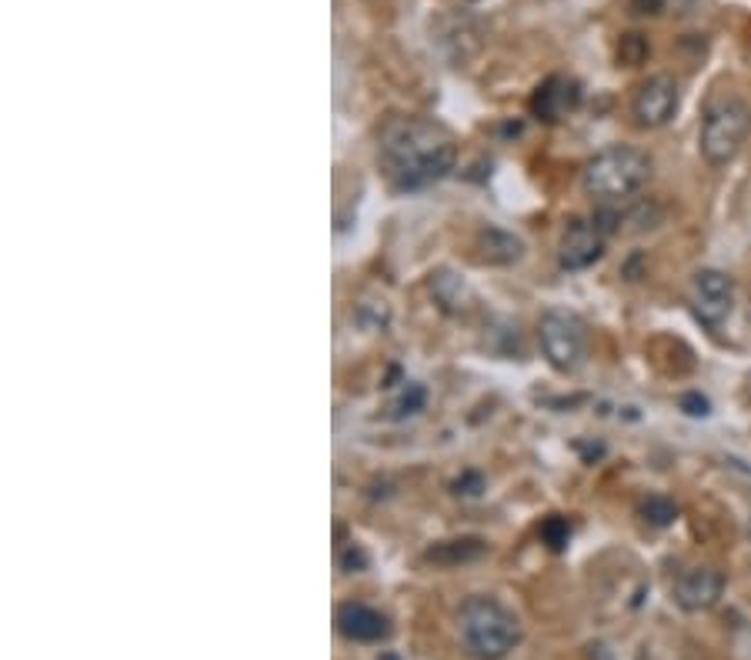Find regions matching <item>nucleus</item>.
<instances>
[{"instance_id": "dca6fc26", "label": "nucleus", "mask_w": 751, "mask_h": 660, "mask_svg": "<svg viewBox=\"0 0 751 660\" xmlns=\"http://www.w3.org/2000/svg\"><path fill=\"white\" fill-rule=\"evenodd\" d=\"M541 537L551 550H565L568 537H571V524L565 517H548L545 527H541Z\"/></svg>"}, {"instance_id": "f03ea898", "label": "nucleus", "mask_w": 751, "mask_h": 660, "mask_svg": "<svg viewBox=\"0 0 751 660\" xmlns=\"http://www.w3.org/2000/svg\"><path fill=\"white\" fill-rule=\"evenodd\" d=\"M458 633L475 660H505L521 643V620L501 600L475 593L458 610Z\"/></svg>"}, {"instance_id": "f3484780", "label": "nucleus", "mask_w": 751, "mask_h": 660, "mask_svg": "<svg viewBox=\"0 0 751 660\" xmlns=\"http://www.w3.org/2000/svg\"><path fill=\"white\" fill-rule=\"evenodd\" d=\"M628 8H631V14H638V18H654V14H661L664 0H628Z\"/></svg>"}, {"instance_id": "aec40b11", "label": "nucleus", "mask_w": 751, "mask_h": 660, "mask_svg": "<svg viewBox=\"0 0 751 660\" xmlns=\"http://www.w3.org/2000/svg\"><path fill=\"white\" fill-rule=\"evenodd\" d=\"M388 660H392V657H388Z\"/></svg>"}, {"instance_id": "2eb2a0df", "label": "nucleus", "mask_w": 751, "mask_h": 660, "mask_svg": "<svg viewBox=\"0 0 751 660\" xmlns=\"http://www.w3.org/2000/svg\"><path fill=\"white\" fill-rule=\"evenodd\" d=\"M641 514H645V520H648V524L664 527V524H671V520H674L678 507H674L668 497H648V500L641 504Z\"/></svg>"}, {"instance_id": "1a4fd4ad", "label": "nucleus", "mask_w": 751, "mask_h": 660, "mask_svg": "<svg viewBox=\"0 0 751 660\" xmlns=\"http://www.w3.org/2000/svg\"><path fill=\"white\" fill-rule=\"evenodd\" d=\"M721 593H724V573L718 567H688L678 573L671 587L674 603L688 613L711 610L721 600Z\"/></svg>"}, {"instance_id": "6e6552de", "label": "nucleus", "mask_w": 751, "mask_h": 660, "mask_svg": "<svg viewBox=\"0 0 751 660\" xmlns=\"http://www.w3.org/2000/svg\"><path fill=\"white\" fill-rule=\"evenodd\" d=\"M605 241H608V234L598 227L595 217L591 221L575 217V221H568V227L558 241V264L565 271H588L591 264L601 261Z\"/></svg>"}, {"instance_id": "0eeeda50", "label": "nucleus", "mask_w": 751, "mask_h": 660, "mask_svg": "<svg viewBox=\"0 0 751 660\" xmlns=\"http://www.w3.org/2000/svg\"><path fill=\"white\" fill-rule=\"evenodd\" d=\"M691 307L701 324L718 327L734 307V281L724 271L704 267L691 277Z\"/></svg>"}, {"instance_id": "f257e3e1", "label": "nucleus", "mask_w": 751, "mask_h": 660, "mask_svg": "<svg viewBox=\"0 0 751 660\" xmlns=\"http://www.w3.org/2000/svg\"><path fill=\"white\" fill-rule=\"evenodd\" d=\"M382 171L398 191H422L455 171V138L425 118H388L378 134Z\"/></svg>"}, {"instance_id": "9b49d317", "label": "nucleus", "mask_w": 751, "mask_h": 660, "mask_svg": "<svg viewBox=\"0 0 751 660\" xmlns=\"http://www.w3.org/2000/svg\"><path fill=\"white\" fill-rule=\"evenodd\" d=\"M334 623H337V630H341L347 640H354V643H382V640L392 637L388 617H385L382 610L367 607V603H357V600L341 603L337 613H334Z\"/></svg>"}, {"instance_id": "39448f33", "label": "nucleus", "mask_w": 751, "mask_h": 660, "mask_svg": "<svg viewBox=\"0 0 751 660\" xmlns=\"http://www.w3.org/2000/svg\"><path fill=\"white\" fill-rule=\"evenodd\" d=\"M538 344L548 364L561 374H571L588 361V327L571 311H545L538 321Z\"/></svg>"}, {"instance_id": "423d86ee", "label": "nucleus", "mask_w": 751, "mask_h": 660, "mask_svg": "<svg viewBox=\"0 0 751 660\" xmlns=\"http://www.w3.org/2000/svg\"><path fill=\"white\" fill-rule=\"evenodd\" d=\"M678 104H681V91H678V81L671 74H651L638 91H635V101H631V114H635V124L638 128H664L674 114H678Z\"/></svg>"}, {"instance_id": "4468645a", "label": "nucleus", "mask_w": 751, "mask_h": 660, "mask_svg": "<svg viewBox=\"0 0 751 660\" xmlns=\"http://www.w3.org/2000/svg\"><path fill=\"white\" fill-rule=\"evenodd\" d=\"M648 54H651V44H648L645 34H625V38L618 41V64H625V68L645 64Z\"/></svg>"}, {"instance_id": "7ed1b4c3", "label": "nucleus", "mask_w": 751, "mask_h": 660, "mask_svg": "<svg viewBox=\"0 0 751 660\" xmlns=\"http://www.w3.org/2000/svg\"><path fill=\"white\" fill-rule=\"evenodd\" d=\"M651 177V158L638 148L615 144L595 154L581 171V187L598 204H621L635 197Z\"/></svg>"}, {"instance_id": "6ab92c4d", "label": "nucleus", "mask_w": 751, "mask_h": 660, "mask_svg": "<svg viewBox=\"0 0 751 660\" xmlns=\"http://www.w3.org/2000/svg\"><path fill=\"white\" fill-rule=\"evenodd\" d=\"M471 4H475V0H471Z\"/></svg>"}, {"instance_id": "ddd939ff", "label": "nucleus", "mask_w": 751, "mask_h": 660, "mask_svg": "<svg viewBox=\"0 0 751 660\" xmlns=\"http://www.w3.org/2000/svg\"><path fill=\"white\" fill-rule=\"evenodd\" d=\"M488 554V544L478 540V537H461V540H442L428 550V560L435 563H445V567H455V563H468V560H478Z\"/></svg>"}, {"instance_id": "20e7f679", "label": "nucleus", "mask_w": 751, "mask_h": 660, "mask_svg": "<svg viewBox=\"0 0 751 660\" xmlns=\"http://www.w3.org/2000/svg\"><path fill=\"white\" fill-rule=\"evenodd\" d=\"M751 134V108L741 98H718L708 104L704 118H701V158L711 167H724L738 158V151L744 148Z\"/></svg>"}, {"instance_id": "9d476101", "label": "nucleus", "mask_w": 751, "mask_h": 660, "mask_svg": "<svg viewBox=\"0 0 751 660\" xmlns=\"http://www.w3.org/2000/svg\"><path fill=\"white\" fill-rule=\"evenodd\" d=\"M578 104H581V84L575 78H565V74H551L531 94V114L545 124L565 121L568 114L578 111Z\"/></svg>"}, {"instance_id": "f8f14e48", "label": "nucleus", "mask_w": 751, "mask_h": 660, "mask_svg": "<svg viewBox=\"0 0 751 660\" xmlns=\"http://www.w3.org/2000/svg\"><path fill=\"white\" fill-rule=\"evenodd\" d=\"M428 287H432L435 301H438L445 311H451V314H465V311H468V304H471V291H468V287H465V281H461V277H455L451 271H438V274H432Z\"/></svg>"}, {"instance_id": "a211bd4d", "label": "nucleus", "mask_w": 751, "mask_h": 660, "mask_svg": "<svg viewBox=\"0 0 751 660\" xmlns=\"http://www.w3.org/2000/svg\"><path fill=\"white\" fill-rule=\"evenodd\" d=\"M681 404H684V407H688V414H694V417H698V414H701V417L708 414V400H704V397H698V394H688Z\"/></svg>"}]
</instances>
